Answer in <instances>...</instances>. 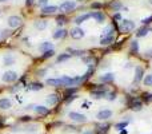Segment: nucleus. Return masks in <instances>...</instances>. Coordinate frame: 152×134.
<instances>
[{"label":"nucleus","mask_w":152,"mask_h":134,"mask_svg":"<svg viewBox=\"0 0 152 134\" xmlns=\"http://www.w3.org/2000/svg\"><path fill=\"white\" fill-rule=\"evenodd\" d=\"M1 79L5 83H12V82H15V80L18 79V74L15 71H5L3 74V76H1Z\"/></svg>","instance_id":"obj_1"},{"label":"nucleus","mask_w":152,"mask_h":134,"mask_svg":"<svg viewBox=\"0 0 152 134\" xmlns=\"http://www.w3.org/2000/svg\"><path fill=\"white\" fill-rule=\"evenodd\" d=\"M68 117L72 121H75V122H86L87 121V117L84 115V114H80V113H76V111H71L68 114Z\"/></svg>","instance_id":"obj_2"},{"label":"nucleus","mask_w":152,"mask_h":134,"mask_svg":"<svg viewBox=\"0 0 152 134\" xmlns=\"http://www.w3.org/2000/svg\"><path fill=\"white\" fill-rule=\"evenodd\" d=\"M22 24V18L20 16H9L8 18V26L11 27V28H16V27H19Z\"/></svg>","instance_id":"obj_3"},{"label":"nucleus","mask_w":152,"mask_h":134,"mask_svg":"<svg viewBox=\"0 0 152 134\" xmlns=\"http://www.w3.org/2000/svg\"><path fill=\"white\" fill-rule=\"evenodd\" d=\"M111 117H112V111L108 110V109H105V110H100V111L97 113L96 118L99 121H105V119H108V118H111Z\"/></svg>","instance_id":"obj_4"},{"label":"nucleus","mask_w":152,"mask_h":134,"mask_svg":"<svg viewBox=\"0 0 152 134\" xmlns=\"http://www.w3.org/2000/svg\"><path fill=\"white\" fill-rule=\"evenodd\" d=\"M75 7H76L75 1H64V3H61L60 9L64 11V12H71L72 9H75Z\"/></svg>","instance_id":"obj_5"},{"label":"nucleus","mask_w":152,"mask_h":134,"mask_svg":"<svg viewBox=\"0 0 152 134\" xmlns=\"http://www.w3.org/2000/svg\"><path fill=\"white\" fill-rule=\"evenodd\" d=\"M135 28V23L131 22V20H127V19H124V20H122V30L126 32H130L132 31Z\"/></svg>","instance_id":"obj_6"},{"label":"nucleus","mask_w":152,"mask_h":134,"mask_svg":"<svg viewBox=\"0 0 152 134\" xmlns=\"http://www.w3.org/2000/svg\"><path fill=\"white\" fill-rule=\"evenodd\" d=\"M71 36H72V39H82L84 36V31L79 27H75V28L71 30Z\"/></svg>","instance_id":"obj_7"},{"label":"nucleus","mask_w":152,"mask_h":134,"mask_svg":"<svg viewBox=\"0 0 152 134\" xmlns=\"http://www.w3.org/2000/svg\"><path fill=\"white\" fill-rule=\"evenodd\" d=\"M143 75H144V71H143V68L140 66L136 67V70H135V80H134V83H139L140 80L143 79Z\"/></svg>","instance_id":"obj_8"},{"label":"nucleus","mask_w":152,"mask_h":134,"mask_svg":"<svg viewBox=\"0 0 152 134\" xmlns=\"http://www.w3.org/2000/svg\"><path fill=\"white\" fill-rule=\"evenodd\" d=\"M12 107V102L8 98H0V109L1 110H8Z\"/></svg>","instance_id":"obj_9"},{"label":"nucleus","mask_w":152,"mask_h":134,"mask_svg":"<svg viewBox=\"0 0 152 134\" xmlns=\"http://www.w3.org/2000/svg\"><path fill=\"white\" fill-rule=\"evenodd\" d=\"M91 18H93L97 23H103L105 20V15L100 11H96V12H92L91 13Z\"/></svg>","instance_id":"obj_10"},{"label":"nucleus","mask_w":152,"mask_h":134,"mask_svg":"<svg viewBox=\"0 0 152 134\" xmlns=\"http://www.w3.org/2000/svg\"><path fill=\"white\" fill-rule=\"evenodd\" d=\"M48 26V22L47 20H36L35 23H34V27H35L36 30H39V31H43V30H45Z\"/></svg>","instance_id":"obj_11"},{"label":"nucleus","mask_w":152,"mask_h":134,"mask_svg":"<svg viewBox=\"0 0 152 134\" xmlns=\"http://www.w3.org/2000/svg\"><path fill=\"white\" fill-rule=\"evenodd\" d=\"M47 85L53 86V87H59V86H63V82H61L60 78H49V79H47Z\"/></svg>","instance_id":"obj_12"},{"label":"nucleus","mask_w":152,"mask_h":134,"mask_svg":"<svg viewBox=\"0 0 152 134\" xmlns=\"http://www.w3.org/2000/svg\"><path fill=\"white\" fill-rule=\"evenodd\" d=\"M3 63H4V66H12L13 63H15V56L11 55V54H7L3 58Z\"/></svg>","instance_id":"obj_13"},{"label":"nucleus","mask_w":152,"mask_h":134,"mask_svg":"<svg viewBox=\"0 0 152 134\" xmlns=\"http://www.w3.org/2000/svg\"><path fill=\"white\" fill-rule=\"evenodd\" d=\"M59 102V95L57 94H51L49 97H47V105H56Z\"/></svg>","instance_id":"obj_14"},{"label":"nucleus","mask_w":152,"mask_h":134,"mask_svg":"<svg viewBox=\"0 0 152 134\" xmlns=\"http://www.w3.org/2000/svg\"><path fill=\"white\" fill-rule=\"evenodd\" d=\"M35 111L36 114H39V115H47L49 110H48V107L45 106H35Z\"/></svg>","instance_id":"obj_15"},{"label":"nucleus","mask_w":152,"mask_h":134,"mask_svg":"<svg viewBox=\"0 0 152 134\" xmlns=\"http://www.w3.org/2000/svg\"><path fill=\"white\" fill-rule=\"evenodd\" d=\"M57 11V7L56 5H45L41 8V12L43 13H53Z\"/></svg>","instance_id":"obj_16"},{"label":"nucleus","mask_w":152,"mask_h":134,"mask_svg":"<svg viewBox=\"0 0 152 134\" xmlns=\"http://www.w3.org/2000/svg\"><path fill=\"white\" fill-rule=\"evenodd\" d=\"M89 18H91V13H84V15H80V16H78V18L75 19V23L76 24H82L83 22H86Z\"/></svg>","instance_id":"obj_17"},{"label":"nucleus","mask_w":152,"mask_h":134,"mask_svg":"<svg viewBox=\"0 0 152 134\" xmlns=\"http://www.w3.org/2000/svg\"><path fill=\"white\" fill-rule=\"evenodd\" d=\"M113 39H115V36L111 35V36H103L101 38V40H100V44L103 46H107V44H111L113 42Z\"/></svg>","instance_id":"obj_18"},{"label":"nucleus","mask_w":152,"mask_h":134,"mask_svg":"<svg viewBox=\"0 0 152 134\" xmlns=\"http://www.w3.org/2000/svg\"><path fill=\"white\" fill-rule=\"evenodd\" d=\"M113 78H115V75H113L112 72H107V74L100 76V80H101V82H112Z\"/></svg>","instance_id":"obj_19"},{"label":"nucleus","mask_w":152,"mask_h":134,"mask_svg":"<svg viewBox=\"0 0 152 134\" xmlns=\"http://www.w3.org/2000/svg\"><path fill=\"white\" fill-rule=\"evenodd\" d=\"M130 107L132 109V110H135V111H140V110H141V102H139V101H134V102L130 103Z\"/></svg>","instance_id":"obj_20"},{"label":"nucleus","mask_w":152,"mask_h":134,"mask_svg":"<svg viewBox=\"0 0 152 134\" xmlns=\"http://www.w3.org/2000/svg\"><path fill=\"white\" fill-rule=\"evenodd\" d=\"M65 35H67V31L63 30V28H60V30H57V31L53 34V38H55V39H61V38H64Z\"/></svg>","instance_id":"obj_21"},{"label":"nucleus","mask_w":152,"mask_h":134,"mask_svg":"<svg viewBox=\"0 0 152 134\" xmlns=\"http://www.w3.org/2000/svg\"><path fill=\"white\" fill-rule=\"evenodd\" d=\"M49 50H52V43H49V42H44L43 44L40 46V51H43V52L49 51Z\"/></svg>","instance_id":"obj_22"},{"label":"nucleus","mask_w":152,"mask_h":134,"mask_svg":"<svg viewBox=\"0 0 152 134\" xmlns=\"http://www.w3.org/2000/svg\"><path fill=\"white\" fill-rule=\"evenodd\" d=\"M92 97L96 99H100V98H104L105 97V91L104 90H100V91H92Z\"/></svg>","instance_id":"obj_23"},{"label":"nucleus","mask_w":152,"mask_h":134,"mask_svg":"<svg viewBox=\"0 0 152 134\" xmlns=\"http://www.w3.org/2000/svg\"><path fill=\"white\" fill-rule=\"evenodd\" d=\"M148 34V28L147 27H143V28H140L139 31L136 32V36L138 38H143V36H145Z\"/></svg>","instance_id":"obj_24"},{"label":"nucleus","mask_w":152,"mask_h":134,"mask_svg":"<svg viewBox=\"0 0 152 134\" xmlns=\"http://www.w3.org/2000/svg\"><path fill=\"white\" fill-rule=\"evenodd\" d=\"M113 35V26L105 27V30L103 31V36H111Z\"/></svg>","instance_id":"obj_25"},{"label":"nucleus","mask_w":152,"mask_h":134,"mask_svg":"<svg viewBox=\"0 0 152 134\" xmlns=\"http://www.w3.org/2000/svg\"><path fill=\"white\" fill-rule=\"evenodd\" d=\"M143 82L145 86H152V74H148V75L144 76Z\"/></svg>","instance_id":"obj_26"},{"label":"nucleus","mask_w":152,"mask_h":134,"mask_svg":"<svg viewBox=\"0 0 152 134\" xmlns=\"http://www.w3.org/2000/svg\"><path fill=\"white\" fill-rule=\"evenodd\" d=\"M70 58H71L70 54H61V55H59V56H57V62H59V63L64 62V60H68Z\"/></svg>","instance_id":"obj_27"},{"label":"nucleus","mask_w":152,"mask_h":134,"mask_svg":"<svg viewBox=\"0 0 152 134\" xmlns=\"http://www.w3.org/2000/svg\"><path fill=\"white\" fill-rule=\"evenodd\" d=\"M67 22V19H65V16L64 15H59L56 18V23H57V26H63L64 23Z\"/></svg>","instance_id":"obj_28"},{"label":"nucleus","mask_w":152,"mask_h":134,"mask_svg":"<svg viewBox=\"0 0 152 134\" xmlns=\"http://www.w3.org/2000/svg\"><path fill=\"white\" fill-rule=\"evenodd\" d=\"M43 89V85L39 83V82H34V83H31V90H41Z\"/></svg>","instance_id":"obj_29"},{"label":"nucleus","mask_w":152,"mask_h":134,"mask_svg":"<svg viewBox=\"0 0 152 134\" xmlns=\"http://www.w3.org/2000/svg\"><path fill=\"white\" fill-rule=\"evenodd\" d=\"M131 51H132V52H135V51L138 52V51H139V44H138V42H136V40L131 42Z\"/></svg>","instance_id":"obj_30"},{"label":"nucleus","mask_w":152,"mask_h":134,"mask_svg":"<svg viewBox=\"0 0 152 134\" xmlns=\"http://www.w3.org/2000/svg\"><path fill=\"white\" fill-rule=\"evenodd\" d=\"M24 130H26L27 133H35L38 129H36V125H27Z\"/></svg>","instance_id":"obj_31"},{"label":"nucleus","mask_w":152,"mask_h":134,"mask_svg":"<svg viewBox=\"0 0 152 134\" xmlns=\"http://www.w3.org/2000/svg\"><path fill=\"white\" fill-rule=\"evenodd\" d=\"M143 101L144 102H152V94L151 93H144L143 94Z\"/></svg>","instance_id":"obj_32"},{"label":"nucleus","mask_w":152,"mask_h":134,"mask_svg":"<svg viewBox=\"0 0 152 134\" xmlns=\"http://www.w3.org/2000/svg\"><path fill=\"white\" fill-rule=\"evenodd\" d=\"M111 7H112L113 11H119V9H122V3H120V1H115V3H111Z\"/></svg>","instance_id":"obj_33"},{"label":"nucleus","mask_w":152,"mask_h":134,"mask_svg":"<svg viewBox=\"0 0 152 134\" xmlns=\"http://www.w3.org/2000/svg\"><path fill=\"white\" fill-rule=\"evenodd\" d=\"M127 125H128V122H120V123H116L115 125V129H117V130H122V129H124V127H127Z\"/></svg>","instance_id":"obj_34"},{"label":"nucleus","mask_w":152,"mask_h":134,"mask_svg":"<svg viewBox=\"0 0 152 134\" xmlns=\"http://www.w3.org/2000/svg\"><path fill=\"white\" fill-rule=\"evenodd\" d=\"M53 54H55V51H53V50H49V51H45V52L43 54V58H44V59L51 58V56H53Z\"/></svg>","instance_id":"obj_35"},{"label":"nucleus","mask_w":152,"mask_h":134,"mask_svg":"<svg viewBox=\"0 0 152 134\" xmlns=\"http://www.w3.org/2000/svg\"><path fill=\"white\" fill-rule=\"evenodd\" d=\"M141 22H143V24H149V23L152 22V15H151V16H149V18H145V19H143Z\"/></svg>","instance_id":"obj_36"},{"label":"nucleus","mask_w":152,"mask_h":134,"mask_svg":"<svg viewBox=\"0 0 152 134\" xmlns=\"http://www.w3.org/2000/svg\"><path fill=\"white\" fill-rule=\"evenodd\" d=\"M75 98H76V95H70V98H65V102L70 103V102H72Z\"/></svg>","instance_id":"obj_37"},{"label":"nucleus","mask_w":152,"mask_h":134,"mask_svg":"<svg viewBox=\"0 0 152 134\" xmlns=\"http://www.w3.org/2000/svg\"><path fill=\"white\" fill-rule=\"evenodd\" d=\"M107 98H108L109 101H113V99L116 98V94H115V93H111V94L108 95V97H107Z\"/></svg>","instance_id":"obj_38"},{"label":"nucleus","mask_w":152,"mask_h":134,"mask_svg":"<svg viewBox=\"0 0 152 134\" xmlns=\"http://www.w3.org/2000/svg\"><path fill=\"white\" fill-rule=\"evenodd\" d=\"M84 62L86 63H95V59L93 58H86L84 59Z\"/></svg>","instance_id":"obj_39"},{"label":"nucleus","mask_w":152,"mask_h":134,"mask_svg":"<svg viewBox=\"0 0 152 134\" xmlns=\"http://www.w3.org/2000/svg\"><path fill=\"white\" fill-rule=\"evenodd\" d=\"M92 8H101V4H100V3H93V4H92Z\"/></svg>","instance_id":"obj_40"},{"label":"nucleus","mask_w":152,"mask_h":134,"mask_svg":"<svg viewBox=\"0 0 152 134\" xmlns=\"http://www.w3.org/2000/svg\"><path fill=\"white\" fill-rule=\"evenodd\" d=\"M75 91H76V89H70V90H67V95H70V94H74Z\"/></svg>","instance_id":"obj_41"},{"label":"nucleus","mask_w":152,"mask_h":134,"mask_svg":"<svg viewBox=\"0 0 152 134\" xmlns=\"http://www.w3.org/2000/svg\"><path fill=\"white\" fill-rule=\"evenodd\" d=\"M30 118H31V117L24 115V117H22V119H20V121H23V122H26V121H30Z\"/></svg>","instance_id":"obj_42"},{"label":"nucleus","mask_w":152,"mask_h":134,"mask_svg":"<svg viewBox=\"0 0 152 134\" xmlns=\"http://www.w3.org/2000/svg\"><path fill=\"white\" fill-rule=\"evenodd\" d=\"M113 19H116V20H120V13H116V15L113 16Z\"/></svg>","instance_id":"obj_43"},{"label":"nucleus","mask_w":152,"mask_h":134,"mask_svg":"<svg viewBox=\"0 0 152 134\" xmlns=\"http://www.w3.org/2000/svg\"><path fill=\"white\" fill-rule=\"evenodd\" d=\"M32 3H34V0H27V3H26V4H27V5H31Z\"/></svg>","instance_id":"obj_44"},{"label":"nucleus","mask_w":152,"mask_h":134,"mask_svg":"<svg viewBox=\"0 0 152 134\" xmlns=\"http://www.w3.org/2000/svg\"><path fill=\"white\" fill-rule=\"evenodd\" d=\"M44 72H45V70H40V71H39V75H40V76H43Z\"/></svg>","instance_id":"obj_45"},{"label":"nucleus","mask_w":152,"mask_h":134,"mask_svg":"<svg viewBox=\"0 0 152 134\" xmlns=\"http://www.w3.org/2000/svg\"><path fill=\"white\" fill-rule=\"evenodd\" d=\"M83 134H93V131H91V130H87V131H84Z\"/></svg>","instance_id":"obj_46"},{"label":"nucleus","mask_w":152,"mask_h":134,"mask_svg":"<svg viewBox=\"0 0 152 134\" xmlns=\"http://www.w3.org/2000/svg\"><path fill=\"white\" fill-rule=\"evenodd\" d=\"M40 1V4H45V3H47V0H39Z\"/></svg>","instance_id":"obj_47"},{"label":"nucleus","mask_w":152,"mask_h":134,"mask_svg":"<svg viewBox=\"0 0 152 134\" xmlns=\"http://www.w3.org/2000/svg\"><path fill=\"white\" fill-rule=\"evenodd\" d=\"M120 134H127V130H122V131H120Z\"/></svg>","instance_id":"obj_48"},{"label":"nucleus","mask_w":152,"mask_h":134,"mask_svg":"<svg viewBox=\"0 0 152 134\" xmlns=\"http://www.w3.org/2000/svg\"><path fill=\"white\" fill-rule=\"evenodd\" d=\"M3 1H8V0H0V3H3Z\"/></svg>","instance_id":"obj_49"},{"label":"nucleus","mask_w":152,"mask_h":134,"mask_svg":"<svg viewBox=\"0 0 152 134\" xmlns=\"http://www.w3.org/2000/svg\"><path fill=\"white\" fill-rule=\"evenodd\" d=\"M1 126H3V123H1V122H0V127H1Z\"/></svg>","instance_id":"obj_50"},{"label":"nucleus","mask_w":152,"mask_h":134,"mask_svg":"<svg viewBox=\"0 0 152 134\" xmlns=\"http://www.w3.org/2000/svg\"><path fill=\"white\" fill-rule=\"evenodd\" d=\"M149 3H151V4H152V0H149Z\"/></svg>","instance_id":"obj_51"},{"label":"nucleus","mask_w":152,"mask_h":134,"mask_svg":"<svg viewBox=\"0 0 152 134\" xmlns=\"http://www.w3.org/2000/svg\"><path fill=\"white\" fill-rule=\"evenodd\" d=\"M79 1H83V0H79Z\"/></svg>","instance_id":"obj_52"},{"label":"nucleus","mask_w":152,"mask_h":134,"mask_svg":"<svg viewBox=\"0 0 152 134\" xmlns=\"http://www.w3.org/2000/svg\"><path fill=\"white\" fill-rule=\"evenodd\" d=\"M151 31H152V28H151Z\"/></svg>","instance_id":"obj_53"}]
</instances>
